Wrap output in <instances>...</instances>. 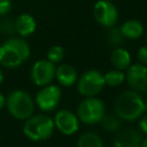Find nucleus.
I'll return each instance as SVG.
<instances>
[{"instance_id":"nucleus-1","label":"nucleus","mask_w":147,"mask_h":147,"mask_svg":"<svg viewBox=\"0 0 147 147\" xmlns=\"http://www.w3.org/2000/svg\"><path fill=\"white\" fill-rule=\"evenodd\" d=\"M30 55V46L23 38H8L0 45V65L5 68H18L29 60Z\"/></svg>"},{"instance_id":"nucleus-2","label":"nucleus","mask_w":147,"mask_h":147,"mask_svg":"<svg viewBox=\"0 0 147 147\" xmlns=\"http://www.w3.org/2000/svg\"><path fill=\"white\" fill-rule=\"evenodd\" d=\"M115 114L126 122H132L140 118L145 113V100L140 93L131 90L121 93L114 105Z\"/></svg>"},{"instance_id":"nucleus-3","label":"nucleus","mask_w":147,"mask_h":147,"mask_svg":"<svg viewBox=\"0 0 147 147\" xmlns=\"http://www.w3.org/2000/svg\"><path fill=\"white\" fill-rule=\"evenodd\" d=\"M23 134L31 141L40 142L49 139L54 133L55 125L52 117L45 114L32 115L24 121Z\"/></svg>"},{"instance_id":"nucleus-4","label":"nucleus","mask_w":147,"mask_h":147,"mask_svg":"<svg viewBox=\"0 0 147 147\" xmlns=\"http://www.w3.org/2000/svg\"><path fill=\"white\" fill-rule=\"evenodd\" d=\"M34 100L24 90H14L6 98V108L11 117L25 121L33 115Z\"/></svg>"},{"instance_id":"nucleus-5","label":"nucleus","mask_w":147,"mask_h":147,"mask_svg":"<svg viewBox=\"0 0 147 147\" xmlns=\"http://www.w3.org/2000/svg\"><path fill=\"white\" fill-rule=\"evenodd\" d=\"M76 115L79 122L87 125H94L101 123L106 115V107L103 101L96 96L85 98L79 102Z\"/></svg>"},{"instance_id":"nucleus-6","label":"nucleus","mask_w":147,"mask_h":147,"mask_svg":"<svg viewBox=\"0 0 147 147\" xmlns=\"http://www.w3.org/2000/svg\"><path fill=\"white\" fill-rule=\"evenodd\" d=\"M77 91L85 98L96 96L106 86L103 74L99 70L91 69L85 71L77 80Z\"/></svg>"},{"instance_id":"nucleus-7","label":"nucleus","mask_w":147,"mask_h":147,"mask_svg":"<svg viewBox=\"0 0 147 147\" xmlns=\"http://www.w3.org/2000/svg\"><path fill=\"white\" fill-rule=\"evenodd\" d=\"M62 96V91L57 85L49 84L42 86L36 94L34 103L37 107L45 113L53 111L60 103Z\"/></svg>"},{"instance_id":"nucleus-8","label":"nucleus","mask_w":147,"mask_h":147,"mask_svg":"<svg viewBox=\"0 0 147 147\" xmlns=\"http://www.w3.org/2000/svg\"><path fill=\"white\" fill-rule=\"evenodd\" d=\"M55 64L49 62L47 59H41L36 61L30 70L31 82L39 87L52 84L55 79Z\"/></svg>"},{"instance_id":"nucleus-9","label":"nucleus","mask_w":147,"mask_h":147,"mask_svg":"<svg viewBox=\"0 0 147 147\" xmlns=\"http://www.w3.org/2000/svg\"><path fill=\"white\" fill-rule=\"evenodd\" d=\"M93 17L94 20L102 25L103 28L115 26L118 21V10L117 7L107 0H99L93 6Z\"/></svg>"},{"instance_id":"nucleus-10","label":"nucleus","mask_w":147,"mask_h":147,"mask_svg":"<svg viewBox=\"0 0 147 147\" xmlns=\"http://www.w3.org/2000/svg\"><path fill=\"white\" fill-rule=\"evenodd\" d=\"M53 121L55 129L64 136H72L79 130L80 122L77 115L69 109H61L56 111Z\"/></svg>"},{"instance_id":"nucleus-11","label":"nucleus","mask_w":147,"mask_h":147,"mask_svg":"<svg viewBox=\"0 0 147 147\" xmlns=\"http://www.w3.org/2000/svg\"><path fill=\"white\" fill-rule=\"evenodd\" d=\"M125 80L131 90L144 93L147 92V65L142 63H133L125 74Z\"/></svg>"},{"instance_id":"nucleus-12","label":"nucleus","mask_w":147,"mask_h":147,"mask_svg":"<svg viewBox=\"0 0 147 147\" xmlns=\"http://www.w3.org/2000/svg\"><path fill=\"white\" fill-rule=\"evenodd\" d=\"M142 141L141 132L133 127L117 131L114 138V147H140Z\"/></svg>"},{"instance_id":"nucleus-13","label":"nucleus","mask_w":147,"mask_h":147,"mask_svg":"<svg viewBox=\"0 0 147 147\" xmlns=\"http://www.w3.org/2000/svg\"><path fill=\"white\" fill-rule=\"evenodd\" d=\"M55 79L61 86L70 87L78 80L77 70L70 64L61 63L55 69Z\"/></svg>"},{"instance_id":"nucleus-14","label":"nucleus","mask_w":147,"mask_h":147,"mask_svg":"<svg viewBox=\"0 0 147 147\" xmlns=\"http://www.w3.org/2000/svg\"><path fill=\"white\" fill-rule=\"evenodd\" d=\"M15 22V30L16 33L21 38H26L34 33L37 29V22L36 18L28 13H23L16 17Z\"/></svg>"},{"instance_id":"nucleus-15","label":"nucleus","mask_w":147,"mask_h":147,"mask_svg":"<svg viewBox=\"0 0 147 147\" xmlns=\"http://www.w3.org/2000/svg\"><path fill=\"white\" fill-rule=\"evenodd\" d=\"M110 62L114 69H117L121 71L127 70L129 67L132 64L131 54L124 47H121V46L115 47L110 54Z\"/></svg>"},{"instance_id":"nucleus-16","label":"nucleus","mask_w":147,"mask_h":147,"mask_svg":"<svg viewBox=\"0 0 147 147\" xmlns=\"http://www.w3.org/2000/svg\"><path fill=\"white\" fill-rule=\"evenodd\" d=\"M121 32L125 39L136 40L139 39L144 33V24L137 18H130L125 21L121 26Z\"/></svg>"},{"instance_id":"nucleus-17","label":"nucleus","mask_w":147,"mask_h":147,"mask_svg":"<svg viewBox=\"0 0 147 147\" xmlns=\"http://www.w3.org/2000/svg\"><path fill=\"white\" fill-rule=\"evenodd\" d=\"M76 147H103L101 137L94 132H85L77 139Z\"/></svg>"},{"instance_id":"nucleus-18","label":"nucleus","mask_w":147,"mask_h":147,"mask_svg":"<svg viewBox=\"0 0 147 147\" xmlns=\"http://www.w3.org/2000/svg\"><path fill=\"white\" fill-rule=\"evenodd\" d=\"M103 79H105L106 85H108L110 87H116L124 83L125 74H124V71L113 69V70H109L106 74H103Z\"/></svg>"},{"instance_id":"nucleus-19","label":"nucleus","mask_w":147,"mask_h":147,"mask_svg":"<svg viewBox=\"0 0 147 147\" xmlns=\"http://www.w3.org/2000/svg\"><path fill=\"white\" fill-rule=\"evenodd\" d=\"M64 57V49L62 46L60 45H54V46H51L48 49H47V53H46V59L52 62L53 64H57V63H61L62 60Z\"/></svg>"},{"instance_id":"nucleus-20","label":"nucleus","mask_w":147,"mask_h":147,"mask_svg":"<svg viewBox=\"0 0 147 147\" xmlns=\"http://www.w3.org/2000/svg\"><path fill=\"white\" fill-rule=\"evenodd\" d=\"M121 121L122 119L116 114H110V115H105V117L101 121V124L105 130L109 132H114V131H118L121 126Z\"/></svg>"},{"instance_id":"nucleus-21","label":"nucleus","mask_w":147,"mask_h":147,"mask_svg":"<svg viewBox=\"0 0 147 147\" xmlns=\"http://www.w3.org/2000/svg\"><path fill=\"white\" fill-rule=\"evenodd\" d=\"M124 39L125 38L123 37L119 26H116L115 25V26L109 28V31H108V34H107V40H108V44L109 45H113V46L118 47L123 42Z\"/></svg>"},{"instance_id":"nucleus-22","label":"nucleus","mask_w":147,"mask_h":147,"mask_svg":"<svg viewBox=\"0 0 147 147\" xmlns=\"http://www.w3.org/2000/svg\"><path fill=\"white\" fill-rule=\"evenodd\" d=\"M0 32L3 34H10L13 36L14 33H16L15 30V22L9 20V18H3L0 21Z\"/></svg>"},{"instance_id":"nucleus-23","label":"nucleus","mask_w":147,"mask_h":147,"mask_svg":"<svg viewBox=\"0 0 147 147\" xmlns=\"http://www.w3.org/2000/svg\"><path fill=\"white\" fill-rule=\"evenodd\" d=\"M11 9V0H0V17L6 16Z\"/></svg>"},{"instance_id":"nucleus-24","label":"nucleus","mask_w":147,"mask_h":147,"mask_svg":"<svg viewBox=\"0 0 147 147\" xmlns=\"http://www.w3.org/2000/svg\"><path fill=\"white\" fill-rule=\"evenodd\" d=\"M137 57H138V60H139L140 63L147 65V45L141 46V47L138 49V52H137Z\"/></svg>"},{"instance_id":"nucleus-25","label":"nucleus","mask_w":147,"mask_h":147,"mask_svg":"<svg viewBox=\"0 0 147 147\" xmlns=\"http://www.w3.org/2000/svg\"><path fill=\"white\" fill-rule=\"evenodd\" d=\"M139 131L144 134H147V115H142L139 118Z\"/></svg>"},{"instance_id":"nucleus-26","label":"nucleus","mask_w":147,"mask_h":147,"mask_svg":"<svg viewBox=\"0 0 147 147\" xmlns=\"http://www.w3.org/2000/svg\"><path fill=\"white\" fill-rule=\"evenodd\" d=\"M3 107H6V96L0 92V110L3 109Z\"/></svg>"},{"instance_id":"nucleus-27","label":"nucleus","mask_w":147,"mask_h":147,"mask_svg":"<svg viewBox=\"0 0 147 147\" xmlns=\"http://www.w3.org/2000/svg\"><path fill=\"white\" fill-rule=\"evenodd\" d=\"M3 79H5V76H3V71H2V69L0 68V85L3 83Z\"/></svg>"},{"instance_id":"nucleus-28","label":"nucleus","mask_w":147,"mask_h":147,"mask_svg":"<svg viewBox=\"0 0 147 147\" xmlns=\"http://www.w3.org/2000/svg\"><path fill=\"white\" fill-rule=\"evenodd\" d=\"M140 147H147V137L142 139V141H141V145H140Z\"/></svg>"},{"instance_id":"nucleus-29","label":"nucleus","mask_w":147,"mask_h":147,"mask_svg":"<svg viewBox=\"0 0 147 147\" xmlns=\"http://www.w3.org/2000/svg\"><path fill=\"white\" fill-rule=\"evenodd\" d=\"M145 113H147V102L145 101Z\"/></svg>"},{"instance_id":"nucleus-30","label":"nucleus","mask_w":147,"mask_h":147,"mask_svg":"<svg viewBox=\"0 0 147 147\" xmlns=\"http://www.w3.org/2000/svg\"><path fill=\"white\" fill-rule=\"evenodd\" d=\"M107 1H113V0H107Z\"/></svg>"}]
</instances>
